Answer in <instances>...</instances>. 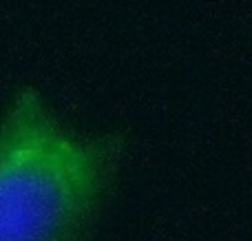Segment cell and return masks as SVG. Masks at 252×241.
I'll return each mask as SVG.
<instances>
[{"label": "cell", "mask_w": 252, "mask_h": 241, "mask_svg": "<svg viewBox=\"0 0 252 241\" xmlns=\"http://www.w3.org/2000/svg\"><path fill=\"white\" fill-rule=\"evenodd\" d=\"M93 193L87 151L22 93L0 120V241H80Z\"/></svg>", "instance_id": "6da1fadb"}]
</instances>
